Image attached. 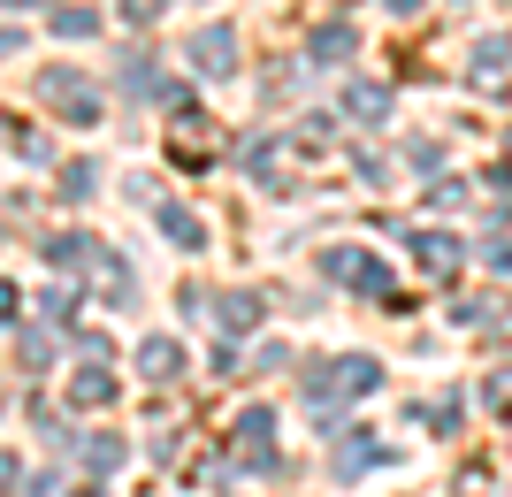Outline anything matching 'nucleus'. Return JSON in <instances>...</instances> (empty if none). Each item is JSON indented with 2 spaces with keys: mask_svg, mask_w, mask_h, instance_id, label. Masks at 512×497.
<instances>
[{
  "mask_svg": "<svg viewBox=\"0 0 512 497\" xmlns=\"http://www.w3.org/2000/svg\"><path fill=\"white\" fill-rule=\"evenodd\" d=\"M39 100H54V108L77 115V123H92V115H100V92H92L77 69H46V77H39Z\"/></svg>",
  "mask_w": 512,
  "mask_h": 497,
  "instance_id": "obj_1",
  "label": "nucleus"
},
{
  "mask_svg": "<svg viewBox=\"0 0 512 497\" xmlns=\"http://www.w3.org/2000/svg\"><path fill=\"white\" fill-rule=\"evenodd\" d=\"M192 62H199V69H214V77H222V69L237 62V31H199V39H192Z\"/></svg>",
  "mask_w": 512,
  "mask_h": 497,
  "instance_id": "obj_2",
  "label": "nucleus"
},
{
  "mask_svg": "<svg viewBox=\"0 0 512 497\" xmlns=\"http://www.w3.org/2000/svg\"><path fill=\"white\" fill-rule=\"evenodd\" d=\"M329 276H344V283H383V268L360 260V253H329Z\"/></svg>",
  "mask_w": 512,
  "mask_h": 497,
  "instance_id": "obj_3",
  "label": "nucleus"
},
{
  "mask_svg": "<svg viewBox=\"0 0 512 497\" xmlns=\"http://www.w3.org/2000/svg\"><path fill=\"white\" fill-rule=\"evenodd\" d=\"M344 54H352V31H344V23L314 31V62H344Z\"/></svg>",
  "mask_w": 512,
  "mask_h": 497,
  "instance_id": "obj_4",
  "label": "nucleus"
},
{
  "mask_svg": "<svg viewBox=\"0 0 512 497\" xmlns=\"http://www.w3.org/2000/svg\"><path fill=\"white\" fill-rule=\"evenodd\" d=\"M451 260H459L451 238H421V268H428V276H451Z\"/></svg>",
  "mask_w": 512,
  "mask_h": 497,
  "instance_id": "obj_5",
  "label": "nucleus"
},
{
  "mask_svg": "<svg viewBox=\"0 0 512 497\" xmlns=\"http://www.w3.org/2000/svg\"><path fill=\"white\" fill-rule=\"evenodd\" d=\"M92 184H100L92 161H69V169H62V199H92Z\"/></svg>",
  "mask_w": 512,
  "mask_h": 497,
  "instance_id": "obj_6",
  "label": "nucleus"
},
{
  "mask_svg": "<svg viewBox=\"0 0 512 497\" xmlns=\"http://www.w3.org/2000/svg\"><path fill=\"white\" fill-rule=\"evenodd\" d=\"M92 23H100L92 8H54V31H62V39H85Z\"/></svg>",
  "mask_w": 512,
  "mask_h": 497,
  "instance_id": "obj_7",
  "label": "nucleus"
},
{
  "mask_svg": "<svg viewBox=\"0 0 512 497\" xmlns=\"http://www.w3.org/2000/svg\"><path fill=\"white\" fill-rule=\"evenodd\" d=\"M161 230H169L176 245H199V222L184 215V207H161Z\"/></svg>",
  "mask_w": 512,
  "mask_h": 497,
  "instance_id": "obj_8",
  "label": "nucleus"
},
{
  "mask_svg": "<svg viewBox=\"0 0 512 497\" xmlns=\"http://www.w3.org/2000/svg\"><path fill=\"white\" fill-rule=\"evenodd\" d=\"M138 360H146V375H169V368H176V345H169V337H153Z\"/></svg>",
  "mask_w": 512,
  "mask_h": 497,
  "instance_id": "obj_9",
  "label": "nucleus"
},
{
  "mask_svg": "<svg viewBox=\"0 0 512 497\" xmlns=\"http://www.w3.org/2000/svg\"><path fill=\"white\" fill-rule=\"evenodd\" d=\"M344 108H352V115H383V92H375V85H352V92H344Z\"/></svg>",
  "mask_w": 512,
  "mask_h": 497,
  "instance_id": "obj_10",
  "label": "nucleus"
},
{
  "mask_svg": "<svg viewBox=\"0 0 512 497\" xmlns=\"http://www.w3.org/2000/svg\"><path fill=\"white\" fill-rule=\"evenodd\" d=\"M153 8H161V0H130V16H138V23H146V16H153Z\"/></svg>",
  "mask_w": 512,
  "mask_h": 497,
  "instance_id": "obj_11",
  "label": "nucleus"
},
{
  "mask_svg": "<svg viewBox=\"0 0 512 497\" xmlns=\"http://www.w3.org/2000/svg\"><path fill=\"white\" fill-rule=\"evenodd\" d=\"M8 482H16V459H0V490H8Z\"/></svg>",
  "mask_w": 512,
  "mask_h": 497,
  "instance_id": "obj_12",
  "label": "nucleus"
},
{
  "mask_svg": "<svg viewBox=\"0 0 512 497\" xmlns=\"http://www.w3.org/2000/svg\"><path fill=\"white\" fill-rule=\"evenodd\" d=\"M8 306H16V291H8V283H0V322H8Z\"/></svg>",
  "mask_w": 512,
  "mask_h": 497,
  "instance_id": "obj_13",
  "label": "nucleus"
},
{
  "mask_svg": "<svg viewBox=\"0 0 512 497\" xmlns=\"http://www.w3.org/2000/svg\"><path fill=\"white\" fill-rule=\"evenodd\" d=\"M390 8H398V16H413V8H421V0H390Z\"/></svg>",
  "mask_w": 512,
  "mask_h": 497,
  "instance_id": "obj_14",
  "label": "nucleus"
}]
</instances>
